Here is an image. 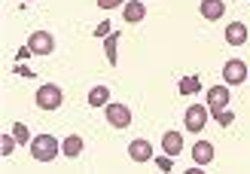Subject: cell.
Here are the masks:
<instances>
[{
  "instance_id": "4",
  "label": "cell",
  "mask_w": 250,
  "mask_h": 174,
  "mask_svg": "<svg viewBox=\"0 0 250 174\" xmlns=\"http://www.w3.org/2000/svg\"><path fill=\"white\" fill-rule=\"evenodd\" d=\"M223 80H226V86H241L247 80V65L241 58H229L223 65Z\"/></svg>"
},
{
  "instance_id": "9",
  "label": "cell",
  "mask_w": 250,
  "mask_h": 174,
  "mask_svg": "<svg viewBox=\"0 0 250 174\" xmlns=\"http://www.w3.org/2000/svg\"><path fill=\"white\" fill-rule=\"evenodd\" d=\"M226 43H229V46H244V43H247V24H244V22L226 24Z\"/></svg>"
},
{
  "instance_id": "18",
  "label": "cell",
  "mask_w": 250,
  "mask_h": 174,
  "mask_svg": "<svg viewBox=\"0 0 250 174\" xmlns=\"http://www.w3.org/2000/svg\"><path fill=\"white\" fill-rule=\"evenodd\" d=\"M210 116H214L220 126H232V122H235V113H232L229 107H223V110H210Z\"/></svg>"
},
{
  "instance_id": "13",
  "label": "cell",
  "mask_w": 250,
  "mask_h": 174,
  "mask_svg": "<svg viewBox=\"0 0 250 174\" xmlns=\"http://www.w3.org/2000/svg\"><path fill=\"white\" fill-rule=\"evenodd\" d=\"M202 16L205 19H210V22H217V19H223V12H226V3L223 0H202Z\"/></svg>"
},
{
  "instance_id": "22",
  "label": "cell",
  "mask_w": 250,
  "mask_h": 174,
  "mask_svg": "<svg viewBox=\"0 0 250 174\" xmlns=\"http://www.w3.org/2000/svg\"><path fill=\"white\" fill-rule=\"evenodd\" d=\"M98 6L101 9H116V6H122V0H98Z\"/></svg>"
},
{
  "instance_id": "2",
  "label": "cell",
  "mask_w": 250,
  "mask_h": 174,
  "mask_svg": "<svg viewBox=\"0 0 250 174\" xmlns=\"http://www.w3.org/2000/svg\"><path fill=\"white\" fill-rule=\"evenodd\" d=\"M37 107L40 110H58L61 107V101H64V95H61V89L55 83H46V86H40V89H37Z\"/></svg>"
},
{
  "instance_id": "17",
  "label": "cell",
  "mask_w": 250,
  "mask_h": 174,
  "mask_svg": "<svg viewBox=\"0 0 250 174\" xmlns=\"http://www.w3.org/2000/svg\"><path fill=\"white\" fill-rule=\"evenodd\" d=\"M198 89H202V83H198L195 73H189V77H183V80H180V95H195Z\"/></svg>"
},
{
  "instance_id": "21",
  "label": "cell",
  "mask_w": 250,
  "mask_h": 174,
  "mask_svg": "<svg viewBox=\"0 0 250 174\" xmlns=\"http://www.w3.org/2000/svg\"><path fill=\"white\" fill-rule=\"evenodd\" d=\"M171 159H174V156H168V153H165V156H159V159H156V165H159L162 171H171V168H174Z\"/></svg>"
},
{
  "instance_id": "7",
  "label": "cell",
  "mask_w": 250,
  "mask_h": 174,
  "mask_svg": "<svg viewBox=\"0 0 250 174\" xmlns=\"http://www.w3.org/2000/svg\"><path fill=\"white\" fill-rule=\"evenodd\" d=\"M107 122H110L113 129L131 126V110L125 107V104H107Z\"/></svg>"
},
{
  "instance_id": "11",
  "label": "cell",
  "mask_w": 250,
  "mask_h": 174,
  "mask_svg": "<svg viewBox=\"0 0 250 174\" xmlns=\"http://www.w3.org/2000/svg\"><path fill=\"white\" fill-rule=\"evenodd\" d=\"M180 147H183V134L180 131H165L162 134V150L168 156H180Z\"/></svg>"
},
{
  "instance_id": "14",
  "label": "cell",
  "mask_w": 250,
  "mask_h": 174,
  "mask_svg": "<svg viewBox=\"0 0 250 174\" xmlns=\"http://www.w3.org/2000/svg\"><path fill=\"white\" fill-rule=\"evenodd\" d=\"M83 138H80V134H67V138L64 141H61V153H64V156H70V159H77L80 153H83Z\"/></svg>"
},
{
  "instance_id": "15",
  "label": "cell",
  "mask_w": 250,
  "mask_h": 174,
  "mask_svg": "<svg viewBox=\"0 0 250 174\" xmlns=\"http://www.w3.org/2000/svg\"><path fill=\"white\" fill-rule=\"evenodd\" d=\"M107 98H110V89H107V86H95V89L89 92V104H92V107H107Z\"/></svg>"
},
{
  "instance_id": "19",
  "label": "cell",
  "mask_w": 250,
  "mask_h": 174,
  "mask_svg": "<svg viewBox=\"0 0 250 174\" xmlns=\"http://www.w3.org/2000/svg\"><path fill=\"white\" fill-rule=\"evenodd\" d=\"M16 134H12V138H9V134H3V138H0V153H3V156H12V150H16Z\"/></svg>"
},
{
  "instance_id": "10",
  "label": "cell",
  "mask_w": 250,
  "mask_h": 174,
  "mask_svg": "<svg viewBox=\"0 0 250 174\" xmlns=\"http://www.w3.org/2000/svg\"><path fill=\"white\" fill-rule=\"evenodd\" d=\"M122 16H125V22H128V24H137V22H144L146 9H144L141 0H128V3H122Z\"/></svg>"
},
{
  "instance_id": "5",
  "label": "cell",
  "mask_w": 250,
  "mask_h": 174,
  "mask_svg": "<svg viewBox=\"0 0 250 174\" xmlns=\"http://www.w3.org/2000/svg\"><path fill=\"white\" fill-rule=\"evenodd\" d=\"M28 46H31L34 55H49L55 49V37L49 34V31H34L31 40H28Z\"/></svg>"
},
{
  "instance_id": "20",
  "label": "cell",
  "mask_w": 250,
  "mask_h": 174,
  "mask_svg": "<svg viewBox=\"0 0 250 174\" xmlns=\"http://www.w3.org/2000/svg\"><path fill=\"white\" fill-rule=\"evenodd\" d=\"M12 134H16L19 144H31V134H28V129H24V122H16V126H12Z\"/></svg>"
},
{
  "instance_id": "24",
  "label": "cell",
  "mask_w": 250,
  "mask_h": 174,
  "mask_svg": "<svg viewBox=\"0 0 250 174\" xmlns=\"http://www.w3.org/2000/svg\"><path fill=\"white\" fill-rule=\"evenodd\" d=\"M107 24H110V22H104V24H101V28H98V31H95V34H98V37H107V34H110V28H107Z\"/></svg>"
},
{
  "instance_id": "23",
  "label": "cell",
  "mask_w": 250,
  "mask_h": 174,
  "mask_svg": "<svg viewBox=\"0 0 250 174\" xmlns=\"http://www.w3.org/2000/svg\"><path fill=\"white\" fill-rule=\"evenodd\" d=\"M16 73H19V77H34V73L24 67V65H16Z\"/></svg>"
},
{
  "instance_id": "12",
  "label": "cell",
  "mask_w": 250,
  "mask_h": 174,
  "mask_svg": "<svg viewBox=\"0 0 250 174\" xmlns=\"http://www.w3.org/2000/svg\"><path fill=\"white\" fill-rule=\"evenodd\" d=\"M192 159H195V165H210L214 162V147H210L208 141H198L192 147Z\"/></svg>"
},
{
  "instance_id": "1",
  "label": "cell",
  "mask_w": 250,
  "mask_h": 174,
  "mask_svg": "<svg viewBox=\"0 0 250 174\" xmlns=\"http://www.w3.org/2000/svg\"><path fill=\"white\" fill-rule=\"evenodd\" d=\"M28 147H31L34 162H52V159L58 156V150H61V144L52 138V134H34Z\"/></svg>"
},
{
  "instance_id": "3",
  "label": "cell",
  "mask_w": 250,
  "mask_h": 174,
  "mask_svg": "<svg viewBox=\"0 0 250 174\" xmlns=\"http://www.w3.org/2000/svg\"><path fill=\"white\" fill-rule=\"evenodd\" d=\"M210 119V107L208 104H189L186 107V116H183V126H186V131H202L205 129V122Z\"/></svg>"
},
{
  "instance_id": "16",
  "label": "cell",
  "mask_w": 250,
  "mask_h": 174,
  "mask_svg": "<svg viewBox=\"0 0 250 174\" xmlns=\"http://www.w3.org/2000/svg\"><path fill=\"white\" fill-rule=\"evenodd\" d=\"M116 43H119V31H110L107 40H104V52H107L110 65H116Z\"/></svg>"
},
{
  "instance_id": "8",
  "label": "cell",
  "mask_w": 250,
  "mask_h": 174,
  "mask_svg": "<svg viewBox=\"0 0 250 174\" xmlns=\"http://www.w3.org/2000/svg\"><path fill=\"white\" fill-rule=\"evenodd\" d=\"M128 156H131V162H149V159H153V144L137 138V141L128 144Z\"/></svg>"
},
{
  "instance_id": "6",
  "label": "cell",
  "mask_w": 250,
  "mask_h": 174,
  "mask_svg": "<svg viewBox=\"0 0 250 174\" xmlns=\"http://www.w3.org/2000/svg\"><path fill=\"white\" fill-rule=\"evenodd\" d=\"M229 86H210V89L205 92V104L210 110H223V107H229Z\"/></svg>"
}]
</instances>
